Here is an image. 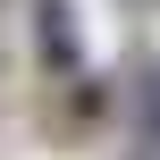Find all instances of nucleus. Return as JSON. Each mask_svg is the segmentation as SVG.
Instances as JSON below:
<instances>
[{"label":"nucleus","instance_id":"obj_1","mask_svg":"<svg viewBox=\"0 0 160 160\" xmlns=\"http://www.w3.org/2000/svg\"><path fill=\"white\" fill-rule=\"evenodd\" d=\"M25 17H34V59L59 76V84H76L84 76V34H76V0H25Z\"/></svg>","mask_w":160,"mask_h":160},{"label":"nucleus","instance_id":"obj_2","mask_svg":"<svg viewBox=\"0 0 160 160\" xmlns=\"http://www.w3.org/2000/svg\"><path fill=\"white\" fill-rule=\"evenodd\" d=\"M101 118H110V84H101V76H76V84H68V118H59V127L76 135V127H101Z\"/></svg>","mask_w":160,"mask_h":160},{"label":"nucleus","instance_id":"obj_3","mask_svg":"<svg viewBox=\"0 0 160 160\" xmlns=\"http://www.w3.org/2000/svg\"><path fill=\"white\" fill-rule=\"evenodd\" d=\"M143 135L160 143V68H143Z\"/></svg>","mask_w":160,"mask_h":160},{"label":"nucleus","instance_id":"obj_4","mask_svg":"<svg viewBox=\"0 0 160 160\" xmlns=\"http://www.w3.org/2000/svg\"><path fill=\"white\" fill-rule=\"evenodd\" d=\"M135 8H160V0H135Z\"/></svg>","mask_w":160,"mask_h":160}]
</instances>
